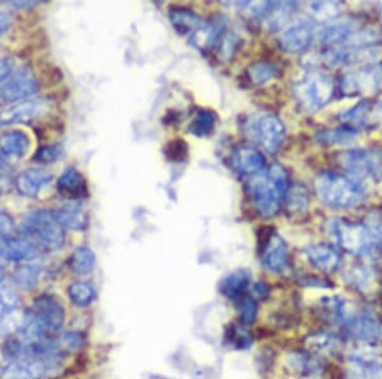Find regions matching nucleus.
I'll list each match as a JSON object with an SVG mask.
<instances>
[{
  "mask_svg": "<svg viewBox=\"0 0 382 379\" xmlns=\"http://www.w3.org/2000/svg\"><path fill=\"white\" fill-rule=\"evenodd\" d=\"M216 124V117L210 111H201L195 121H192L189 127V130L196 137H204L208 136L214 128Z\"/></svg>",
  "mask_w": 382,
  "mask_h": 379,
  "instance_id": "ea45409f",
  "label": "nucleus"
},
{
  "mask_svg": "<svg viewBox=\"0 0 382 379\" xmlns=\"http://www.w3.org/2000/svg\"><path fill=\"white\" fill-rule=\"evenodd\" d=\"M240 312H241V318L242 322L245 324L254 323L257 313H259V308L257 303L254 297L250 296H244L241 299V304H240Z\"/></svg>",
  "mask_w": 382,
  "mask_h": 379,
  "instance_id": "a19ab883",
  "label": "nucleus"
},
{
  "mask_svg": "<svg viewBox=\"0 0 382 379\" xmlns=\"http://www.w3.org/2000/svg\"><path fill=\"white\" fill-rule=\"evenodd\" d=\"M41 269L36 265H25L14 269L13 272V281L16 286L23 291H32L35 290L38 284Z\"/></svg>",
  "mask_w": 382,
  "mask_h": 379,
  "instance_id": "2f4dec72",
  "label": "nucleus"
},
{
  "mask_svg": "<svg viewBox=\"0 0 382 379\" xmlns=\"http://www.w3.org/2000/svg\"><path fill=\"white\" fill-rule=\"evenodd\" d=\"M364 127H382V102H379L376 105H371L370 110L366 115Z\"/></svg>",
  "mask_w": 382,
  "mask_h": 379,
  "instance_id": "37998d69",
  "label": "nucleus"
},
{
  "mask_svg": "<svg viewBox=\"0 0 382 379\" xmlns=\"http://www.w3.org/2000/svg\"><path fill=\"white\" fill-rule=\"evenodd\" d=\"M312 40L314 26L309 22H298L283 32L281 47L290 54H300L309 49Z\"/></svg>",
  "mask_w": 382,
  "mask_h": 379,
  "instance_id": "6ab92c4d",
  "label": "nucleus"
},
{
  "mask_svg": "<svg viewBox=\"0 0 382 379\" xmlns=\"http://www.w3.org/2000/svg\"><path fill=\"white\" fill-rule=\"evenodd\" d=\"M342 333L349 343L382 345V315L374 308L358 306Z\"/></svg>",
  "mask_w": 382,
  "mask_h": 379,
  "instance_id": "0eeeda50",
  "label": "nucleus"
},
{
  "mask_svg": "<svg viewBox=\"0 0 382 379\" xmlns=\"http://www.w3.org/2000/svg\"><path fill=\"white\" fill-rule=\"evenodd\" d=\"M275 73L277 72H275L273 65L263 63V62L251 64L247 69L249 80L255 86H263V84H268L275 77Z\"/></svg>",
  "mask_w": 382,
  "mask_h": 379,
  "instance_id": "58836bf2",
  "label": "nucleus"
},
{
  "mask_svg": "<svg viewBox=\"0 0 382 379\" xmlns=\"http://www.w3.org/2000/svg\"><path fill=\"white\" fill-rule=\"evenodd\" d=\"M305 286L307 287H320V289H331L333 287V282H330L329 280L320 278H307V281L303 284Z\"/></svg>",
  "mask_w": 382,
  "mask_h": 379,
  "instance_id": "09e8293b",
  "label": "nucleus"
},
{
  "mask_svg": "<svg viewBox=\"0 0 382 379\" xmlns=\"http://www.w3.org/2000/svg\"><path fill=\"white\" fill-rule=\"evenodd\" d=\"M53 175L44 169H27L16 179V188L19 195L26 198H36L41 191L51 183Z\"/></svg>",
  "mask_w": 382,
  "mask_h": 379,
  "instance_id": "aec40b11",
  "label": "nucleus"
},
{
  "mask_svg": "<svg viewBox=\"0 0 382 379\" xmlns=\"http://www.w3.org/2000/svg\"><path fill=\"white\" fill-rule=\"evenodd\" d=\"M231 343H233L237 349H246L251 345V339L249 333L244 330H238V327H232L231 333Z\"/></svg>",
  "mask_w": 382,
  "mask_h": 379,
  "instance_id": "c03bdc74",
  "label": "nucleus"
},
{
  "mask_svg": "<svg viewBox=\"0 0 382 379\" xmlns=\"http://www.w3.org/2000/svg\"><path fill=\"white\" fill-rule=\"evenodd\" d=\"M309 263L322 273L331 275L343 267V256L340 250L328 244H312L303 248Z\"/></svg>",
  "mask_w": 382,
  "mask_h": 379,
  "instance_id": "2eb2a0df",
  "label": "nucleus"
},
{
  "mask_svg": "<svg viewBox=\"0 0 382 379\" xmlns=\"http://www.w3.org/2000/svg\"><path fill=\"white\" fill-rule=\"evenodd\" d=\"M285 206L292 213L302 212L307 208L309 202V191L302 185L290 186L287 195L284 197Z\"/></svg>",
  "mask_w": 382,
  "mask_h": 379,
  "instance_id": "e433bc0d",
  "label": "nucleus"
},
{
  "mask_svg": "<svg viewBox=\"0 0 382 379\" xmlns=\"http://www.w3.org/2000/svg\"><path fill=\"white\" fill-rule=\"evenodd\" d=\"M29 147L31 139L22 130H10L0 136V151L8 158H23Z\"/></svg>",
  "mask_w": 382,
  "mask_h": 379,
  "instance_id": "a878e982",
  "label": "nucleus"
},
{
  "mask_svg": "<svg viewBox=\"0 0 382 379\" xmlns=\"http://www.w3.org/2000/svg\"><path fill=\"white\" fill-rule=\"evenodd\" d=\"M7 262V258H5V254H4V250L1 248V245H0V266H3L4 263Z\"/></svg>",
  "mask_w": 382,
  "mask_h": 379,
  "instance_id": "864d4df0",
  "label": "nucleus"
},
{
  "mask_svg": "<svg viewBox=\"0 0 382 379\" xmlns=\"http://www.w3.org/2000/svg\"><path fill=\"white\" fill-rule=\"evenodd\" d=\"M16 230V225L14 221L12 220L8 213L0 211V236L3 239L13 236V232Z\"/></svg>",
  "mask_w": 382,
  "mask_h": 379,
  "instance_id": "a18cd8bd",
  "label": "nucleus"
},
{
  "mask_svg": "<svg viewBox=\"0 0 382 379\" xmlns=\"http://www.w3.org/2000/svg\"><path fill=\"white\" fill-rule=\"evenodd\" d=\"M346 343L348 341L343 333L318 331L306 337L305 347L307 352L327 359V356H343L346 352Z\"/></svg>",
  "mask_w": 382,
  "mask_h": 379,
  "instance_id": "ddd939ff",
  "label": "nucleus"
},
{
  "mask_svg": "<svg viewBox=\"0 0 382 379\" xmlns=\"http://www.w3.org/2000/svg\"><path fill=\"white\" fill-rule=\"evenodd\" d=\"M55 360L41 358H21L10 360L0 370V379H40L45 376Z\"/></svg>",
  "mask_w": 382,
  "mask_h": 379,
  "instance_id": "f8f14e48",
  "label": "nucleus"
},
{
  "mask_svg": "<svg viewBox=\"0 0 382 379\" xmlns=\"http://www.w3.org/2000/svg\"><path fill=\"white\" fill-rule=\"evenodd\" d=\"M263 263L266 269L275 273H281L288 267V249L285 241L278 234H272L265 241Z\"/></svg>",
  "mask_w": 382,
  "mask_h": 379,
  "instance_id": "4be33fe9",
  "label": "nucleus"
},
{
  "mask_svg": "<svg viewBox=\"0 0 382 379\" xmlns=\"http://www.w3.org/2000/svg\"><path fill=\"white\" fill-rule=\"evenodd\" d=\"M63 156V149L60 146H45L36 152L34 160L40 164H53Z\"/></svg>",
  "mask_w": 382,
  "mask_h": 379,
  "instance_id": "79ce46f5",
  "label": "nucleus"
},
{
  "mask_svg": "<svg viewBox=\"0 0 382 379\" xmlns=\"http://www.w3.org/2000/svg\"><path fill=\"white\" fill-rule=\"evenodd\" d=\"M62 343L66 349L78 350L82 347L83 339L81 334L77 332H66L62 336Z\"/></svg>",
  "mask_w": 382,
  "mask_h": 379,
  "instance_id": "49530a36",
  "label": "nucleus"
},
{
  "mask_svg": "<svg viewBox=\"0 0 382 379\" xmlns=\"http://www.w3.org/2000/svg\"><path fill=\"white\" fill-rule=\"evenodd\" d=\"M364 225L372 239L374 250L382 253V211H372L364 219Z\"/></svg>",
  "mask_w": 382,
  "mask_h": 379,
  "instance_id": "4c0bfd02",
  "label": "nucleus"
},
{
  "mask_svg": "<svg viewBox=\"0 0 382 379\" xmlns=\"http://www.w3.org/2000/svg\"><path fill=\"white\" fill-rule=\"evenodd\" d=\"M334 80L322 72H309L300 82L294 84L293 95L301 109L307 112H315L328 105L334 97Z\"/></svg>",
  "mask_w": 382,
  "mask_h": 379,
  "instance_id": "20e7f679",
  "label": "nucleus"
},
{
  "mask_svg": "<svg viewBox=\"0 0 382 379\" xmlns=\"http://www.w3.org/2000/svg\"><path fill=\"white\" fill-rule=\"evenodd\" d=\"M351 343L342 356L346 379H382V345Z\"/></svg>",
  "mask_w": 382,
  "mask_h": 379,
  "instance_id": "7ed1b4c3",
  "label": "nucleus"
},
{
  "mask_svg": "<svg viewBox=\"0 0 382 379\" xmlns=\"http://www.w3.org/2000/svg\"><path fill=\"white\" fill-rule=\"evenodd\" d=\"M5 280V269H3V266H0V285L4 282Z\"/></svg>",
  "mask_w": 382,
  "mask_h": 379,
  "instance_id": "5fc2aeb1",
  "label": "nucleus"
},
{
  "mask_svg": "<svg viewBox=\"0 0 382 379\" xmlns=\"http://www.w3.org/2000/svg\"><path fill=\"white\" fill-rule=\"evenodd\" d=\"M315 188L322 204L337 210H348L362 204L364 188L355 179L333 171H325L316 178Z\"/></svg>",
  "mask_w": 382,
  "mask_h": 379,
  "instance_id": "f03ea898",
  "label": "nucleus"
},
{
  "mask_svg": "<svg viewBox=\"0 0 382 379\" xmlns=\"http://www.w3.org/2000/svg\"><path fill=\"white\" fill-rule=\"evenodd\" d=\"M346 284L364 299H374L379 291V278L376 271L366 263H355L344 273Z\"/></svg>",
  "mask_w": 382,
  "mask_h": 379,
  "instance_id": "4468645a",
  "label": "nucleus"
},
{
  "mask_svg": "<svg viewBox=\"0 0 382 379\" xmlns=\"http://www.w3.org/2000/svg\"><path fill=\"white\" fill-rule=\"evenodd\" d=\"M29 312L47 331H58L63 327L65 312L53 296H40Z\"/></svg>",
  "mask_w": 382,
  "mask_h": 379,
  "instance_id": "dca6fc26",
  "label": "nucleus"
},
{
  "mask_svg": "<svg viewBox=\"0 0 382 379\" xmlns=\"http://www.w3.org/2000/svg\"><path fill=\"white\" fill-rule=\"evenodd\" d=\"M343 4L339 1H312L309 4V13L311 17L318 22L335 21L342 13Z\"/></svg>",
  "mask_w": 382,
  "mask_h": 379,
  "instance_id": "72a5a7b5",
  "label": "nucleus"
},
{
  "mask_svg": "<svg viewBox=\"0 0 382 379\" xmlns=\"http://www.w3.org/2000/svg\"><path fill=\"white\" fill-rule=\"evenodd\" d=\"M359 29L361 27L353 19H335L331 25H329L320 32V41L322 42V45H327L330 49L351 47Z\"/></svg>",
  "mask_w": 382,
  "mask_h": 379,
  "instance_id": "f3484780",
  "label": "nucleus"
},
{
  "mask_svg": "<svg viewBox=\"0 0 382 379\" xmlns=\"http://www.w3.org/2000/svg\"><path fill=\"white\" fill-rule=\"evenodd\" d=\"M257 137L269 154H275L282 147L285 138V127L283 121L273 114L265 115L257 125Z\"/></svg>",
  "mask_w": 382,
  "mask_h": 379,
  "instance_id": "a211bd4d",
  "label": "nucleus"
},
{
  "mask_svg": "<svg viewBox=\"0 0 382 379\" xmlns=\"http://www.w3.org/2000/svg\"><path fill=\"white\" fill-rule=\"evenodd\" d=\"M37 1L35 0H31V1H28V0H21V1H10V5H13L14 8H29V7H32V5H36Z\"/></svg>",
  "mask_w": 382,
  "mask_h": 379,
  "instance_id": "603ef678",
  "label": "nucleus"
},
{
  "mask_svg": "<svg viewBox=\"0 0 382 379\" xmlns=\"http://www.w3.org/2000/svg\"><path fill=\"white\" fill-rule=\"evenodd\" d=\"M297 8V3L293 1H278L272 3L270 10L264 16V22L270 29H278L291 19Z\"/></svg>",
  "mask_w": 382,
  "mask_h": 379,
  "instance_id": "c756f323",
  "label": "nucleus"
},
{
  "mask_svg": "<svg viewBox=\"0 0 382 379\" xmlns=\"http://www.w3.org/2000/svg\"><path fill=\"white\" fill-rule=\"evenodd\" d=\"M14 68V62L10 58L0 59V84L10 77Z\"/></svg>",
  "mask_w": 382,
  "mask_h": 379,
  "instance_id": "de8ad7c7",
  "label": "nucleus"
},
{
  "mask_svg": "<svg viewBox=\"0 0 382 379\" xmlns=\"http://www.w3.org/2000/svg\"><path fill=\"white\" fill-rule=\"evenodd\" d=\"M1 248L4 250L7 260L13 262H28L36 258L38 249L36 245L25 238L10 236L1 241Z\"/></svg>",
  "mask_w": 382,
  "mask_h": 379,
  "instance_id": "393cba45",
  "label": "nucleus"
},
{
  "mask_svg": "<svg viewBox=\"0 0 382 379\" xmlns=\"http://www.w3.org/2000/svg\"><path fill=\"white\" fill-rule=\"evenodd\" d=\"M371 101L370 100H362L358 102L355 106L348 109V110L343 111L340 114V121L346 124V127L353 128V130H358L361 127H364V121H366V115L371 108Z\"/></svg>",
  "mask_w": 382,
  "mask_h": 379,
  "instance_id": "c9c22d12",
  "label": "nucleus"
},
{
  "mask_svg": "<svg viewBox=\"0 0 382 379\" xmlns=\"http://www.w3.org/2000/svg\"><path fill=\"white\" fill-rule=\"evenodd\" d=\"M253 178L250 188L257 211L265 217H274L281 211L283 199L290 189L287 171L279 164H274L263 175Z\"/></svg>",
  "mask_w": 382,
  "mask_h": 379,
  "instance_id": "f257e3e1",
  "label": "nucleus"
},
{
  "mask_svg": "<svg viewBox=\"0 0 382 379\" xmlns=\"http://www.w3.org/2000/svg\"><path fill=\"white\" fill-rule=\"evenodd\" d=\"M44 110V103L38 100H25L14 103L0 112V125L23 124L34 121Z\"/></svg>",
  "mask_w": 382,
  "mask_h": 379,
  "instance_id": "412c9836",
  "label": "nucleus"
},
{
  "mask_svg": "<svg viewBox=\"0 0 382 379\" xmlns=\"http://www.w3.org/2000/svg\"><path fill=\"white\" fill-rule=\"evenodd\" d=\"M318 142L325 146H337V145H348L355 142L357 138V130L349 127H342L335 130H322L318 133Z\"/></svg>",
  "mask_w": 382,
  "mask_h": 379,
  "instance_id": "473e14b6",
  "label": "nucleus"
},
{
  "mask_svg": "<svg viewBox=\"0 0 382 379\" xmlns=\"http://www.w3.org/2000/svg\"><path fill=\"white\" fill-rule=\"evenodd\" d=\"M55 219L63 228L74 232H83L88 226V216L79 206L68 204L63 208L54 211Z\"/></svg>",
  "mask_w": 382,
  "mask_h": 379,
  "instance_id": "cd10ccee",
  "label": "nucleus"
},
{
  "mask_svg": "<svg viewBox=\"0 0 382 379\" xmlns=\"http://www.w3.org/2000/svg\"><path fill=\"white\" fill-rule=\"evenodd\" d=\"M250 280L251 273L247 269H237L220 281L219 290L222 295L226 296L229 300H235L238 297L242 299L250 285Z\"/></svg>",
  "mask_w": 382,
  "mask_h": 379,
  "instance_id": "bb28decb",
  "label": "nucleus"
},
{
  "mask_svg": "<svg viewBox=\"0 0 382 379\" xmlns=\"http://www.w3.org/2000/svg\"><path fill=\"white\" fill-rule=\"evenodd\" d=\"M283 365L292 377L298 379H318L322 377L327 370L325 358L307 350L288 352Z\"/></svg>",
  "mask_w": 382,
  "mask_h": 379,
  "instance_id": "9d476101",
  "label": "nucleus"
},
{
  "mask_svg": "<svg viewBox=\"0 0 382 379\" xmlns=\"http://www.w3.org/2000/svg\"><path fill=\"white\" fill-rule=\"evenodd\" d=\"M254 291L259 297L265 299L269 295V286L265 282H256L254 285Z\"/></svg>",
  "mask_w": 382,
  "mask_h": 379,
  "instance_id": "3c124183",
  "label": "nucleus"
},
{
  "mask_svg": "<svg viewBox=\"0 0 382 379\" xmlns=\"http://www.w3.org/2000/svg\"><path fill=\"white\" fill-rule=\"evenodd\" d=\"M69 267L77 275H90L96 269V256L87 247H78L69 259Z\"/></svg>",
  "mask_w": 382,
  "mask_h": 379,
  "instance_id": "7c9ffc66",
  "label": "nucleus"
},
{
  "mask_svg": "<svg viewBox=\"0 0 382 379\" xmlns=\"http://www.w3.org/2000/svg\"><path fill=\"white\" fill-rule=\"evenodd\" d=\"M168 17L173 28L181 35L192 36L203 26L201 17L196 16L192 10H185V8L170 10Z\"/></svg>",
  "mask_w": 382,
  "mask_h": 379,
  "instance_id": "c85d7f7f",
  "label": "nucleus"
},
{
  "mask_svg": "<svg viewBox=\"0 0 382 379\" xmlns=\"http://www.w3.org/2000/svg\"><path fill=\"white\" fill-rule=\"evenodd\" d=\"M330 230L338 247L352 257L364 258L374 252L372 239L364 223L337 219L331 221Z\"/></svg>",
  "mask_w": 382,
  "mask_h": 379,
  "instance_id": "39448f33",
  "label": "nucleus"
},
{
  "mask_svg": "<svg viewBox=\"0 0 382 379\" xmlns=\"http://www.w3.org/2000/svg\"><path fill=\"white\" fill-rule=\"evenodd\" d=\"M12 25V16L7 12H0V36L5 34Z\"/></svg>",
  "mask_w": 382,
  "mask_h": 379,
  "instance_id": "8fccbe9b",
  "label": "nucleus"
},
{
  "mask_svg": "<svg viewBox=\"0 0 382 379\" xmlns=\"http://www.w3.org/2000/svg\"><path fill=\"white\" fill-rule=\"evenodd\" d=\"M232 164L240 175L255 176L264 170L265 158L256 148L241 147L233 155Z\"/></svg>",
  "mask_w": 382,
  "mask_h": 379,
  "instance_id": "5701e85b",
  "label": "nucleus"
},
{
  "mask_svg": "<svg viewBox=\"0 0 382 379\" xmlns=\"http://www.w3.org/2000/svg\"><path fill=\"white\" fill-rule=\"evenodd\" d=\"M339 165L357 178L382 179V154L372 149H348L338 156Z\"/></svg>",
  "mask_w": 382,
  "mask_h": 379,
  "instance_id": "6e6552de",
  "label": "nucleus"
},
{
  "mask_svg": "<svg viewBox=\"0 0 382 379\" xmlns=\"http://www.w3.org/2000/svg\"><path fill=\"white\" fill-rule=\"evenodd\" d=\"M68 295L79 308L91 306L96 299V289L88 281H75L68 287Z\"/></svg>",
  "mask_w": 382,
  "mask_h": 379,
  "instance_id": "f704fd0d",
  "label": "nucleus"
},
{
  "mask_svg": "<svg viewBox=\"0 0 382 379\" xmlns=\"http://www.w3.org/2000/svg\"><path fill=\"white\" fill-rule=\"evenodd\" d=\"M59 193L71 199L87 197L88 189L82 174L73 167H66L58 180Z\"/></svg>",
  "mask_w": 382,
  "mask_h": 379,
  "instance_id": "b1692460",
  "label": "nucleus"
},
{
  "mask_svg": "<svg viewBox=\"0 0 382 379\" xmlns=\"http://www.w3.org/2000/svg\"><path fill=\"white\" fill-rule=\"evenodd\" d=\"M38 91V82L35 75L28 71L12 73L0 84V100L4 102L25 101Z\"/></svg>",
  "mask_w": 382,
  "mask_h": 379,
  "instance_id": "9b49d317",
  "label": "nucleus"
},
{
  "mask_svg": "<svg viewBox=\"0 0 382 379\" xmlns=\"http://www.w3.org/2000/svg\"><path fill=\"white\" fill-rule=\"evenodd\" d=\"M340 90L346 96L376 95L382 90V65L364 66L342 77Z\"/></svg>",
  "mask_w": 382,
  "mask_h": 379,
  "instance_id": "1a4fd4ad",
  "label": "nucleus"
},
{
  "mask_svg": "<svg viewBox=\"0 0 382 379\" xmlns=\"http://www.w3.org/2000/svg\"><path fill=\"white\" fill-rule=\"evenodd\" d=\"M23 230L47 249H62L65 244L64 228L56 221L54 211L40 210L29 213L23 222Z\"/></svg>",
  "mask_w": 382,
  "mask_h": 379,
  "instance_id": "423d86ee",
  "label": "nucleus"
}]
</instances>
